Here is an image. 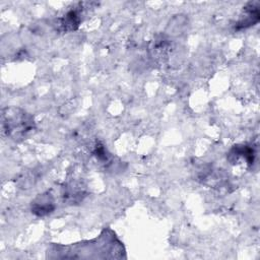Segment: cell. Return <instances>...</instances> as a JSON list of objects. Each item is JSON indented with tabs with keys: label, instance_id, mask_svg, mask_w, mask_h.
<instances>
[{
	"label": "cell",
	"instance_id": "obj_3",
	"mask_svg": "<svg viewBox=\"0 0 260 260\" xmlns=\"http://www.w3.org/2000/svg\"><path fill=\"white\" fill-rule=\"evenodd\" d=\"M259 7H258V3H248L244 10L243 13L241 14L239 20L236 23V29H245L250 27L251 25H254L256 22H258L259 20Z\"/></svg>",
	"mask_w": 260,
	"mask_h": 260
},
{
	"label": "cell",
	"instance_id": "obj_1",
	"mask_svg": "<svg viewBox=\"0 0 260 260\" xmlns=\"http://www.w3.org/2000/svg\"><path fill=\"white\" fill-rule=\"evenodd\" d=\"M2 132L7 137L18 139L25 137L35 129L32 117L18 108H5L1 115Z\"/></svg>",
	"mask_w": 260,
	"mask_h": 260
},
{
	"label": "cell",
	"instance_id": "obj_6",
	"mask_svg": "<svg viewBox=\"0 0 260 260\" xmlns=\"http://www.w3.org/2000/svg\"><path fill=\"white\" fill-rule=\"evenodd\" d=\"M239 157L244 158L248 164H253L255 157L254 149L248 145H235L229 153V160L236 164Z\"/></svg>",
	"mask_w": 260,
	"mask_h": 260
},
{
	"label": "cell",
	"instance_id": "obj_4",
	"mask_svg": "<svg viewBox=\"0 0 260 260\" xmlns=\"http://www.w3.org/2000/svg\"><path fill=\"white\" fill-rule=\"evenodd\" d=\"M79 6L74 7L67 11L61 18H59V30L62 32H68L77 29L81 22V14Z\"/></svg>",
	"mask_w": 260,
	"mask_h": 260
},
{
	"label": "cell",
	"instance_id": "obj_2",
	"mask_svg": "<svg viewBox=\"0 0 260 260\" xmlns=\"http://www.w3.org/2000/svg\"><path fill=\"white\" fill-rule=\"evenodd\" d=\"M56 208L54 196L50 192L39 194L30 203V211L39 217L52 213Z\"/></svg>",
	"mask_w": 260,
	"mask_h": 260
},
{
	"label": "cell",
	"instance_id": "obj_5",
	"mask_svg": "<svg viewBox=\"0 0 260 260\" xmlns=\"http://www.w3.org/2000/svg\"><path fill=\"white\" fill-rule=\"evenodd\" d=\"M62 197L69 204H76L85 197V189L81 183L71 182L63 187Z\"/></svg>",
	"mask_w": 260,
	"mask_h": 260
},
{
	"label": "cell",
	"instance_id": "obj_7",
	"mask_svg": "<svg viewBox=\"0 0 260 260\" xmlns=\"http://www.w3.org/2000/svg\"><path fill=\"white\" fill-rule=\"evenodd\" d=\"M93 154L96 156L98 159L100 160H107L108 159V153H107V149L104 147L103 144L101 143H96L94 150H93Z\"/></svg>",
	"mask_w": 260,
	"mask_h": 260
}]
</instances>
